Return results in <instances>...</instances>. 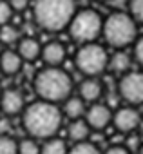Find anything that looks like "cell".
I'll use <instances>...</instances> for the list:
<instances>
[{
	"label": "cell",
	"mask_w": 143,
	"mask_h": 154,
	"mask_svg": "<svg viewBox=\"0 0 143 154\" xmlns=\"http://www.w3.org/2000/svg\"><path fill=\"white\" fill-rule=\"evenodd\" d=\"M20 116H22V127L27 132V136L40 141L56 136L63 123L62 109L56 103L44 100L27 103Z\"/></svg>",
	"instance_id": "1"
},
{
	"label": "cell",
	"mask_w": 143,
	"mask_h": 154,
	"mask_svg": "<svg viewBox=\"0 0 143 154\" xmlns=\"http://www.w3.org/2000/svg\"><path fill=\"white\" fill-rule=\"evenodd\" d=\"M73 78L67 71L62 67H44L38 71L33 78V89L38 96V100L51 102V103H62L73 94Z\"/></svg>",
	"instance_id": "2"
},
{
	"label": "cell",
	"mask_w": 143,
	"mask_h": 154,
	"mask_svg": "<svg viewBox=\"0 0 143 154\" xmlns=\"http://www.w3.org/2000/svg\"><path fill=\"white\" fill-rule=\"evenodd\" d=\"M76 11V0H35L33 2L35 24L47 33H60L67 29Z\"/></svg>",
	"instance_id": "3"
},
{
	"label": "cell",
	"mask_w": 143,
	"mask_h": 154,
	"mask_svg": "<svg viewBox=\"0 0 143 154\" xmlns=\"http://www.w3.org/2000/svg\"><path fill=\"white\" fill-rule=\"evenodd\" d=\"M103 40L114 49H127L134 45L138 35V22L130 17L129 11H112L103 18L102 26Z\"/></svg>",
	"instance_id": "4"
},
{
	"label": "cell",
	"mask_w": 143,
	"mask_h": 154,
	"mask_svg": "<svg viewBox=\"0 0 143 154\" xmlns=\"http://www.w3.org/2000/svg\"><path fill=\"white\" fill-rule=\"evenodd\" d=\"M102 26H103V18L100 17L98 11L80 9L71 18V22L67 26V31H69L71 38L82 45V44L96 42L102 36Z\"/></svg>",
	"instance_id": "5"
},
{
	"label": "cell",
	"mask_w": 143,
	"mask_h": 154,
	"mask_svg": "<svg viewBox=\"0 0 143 154\" xmlns=\"http://www.w3.org/2000/svg\"><path fill=\"white\" fill-rule=\"evenodd\" d=\"M75 65L84 76H102L109 65V53L98 42L82 44L75 54Z\"/></svg>",
	"instance_id": "6"
},
{
	"label": "cell",
	"mask_w": 143,
	"mask_h": 154,
	"mask_svg": "<svg viewBox=\"0 0 143 154\" xmlns=\"http://www.w3.org/2000/svg\"><path fill=\"white\" fill-rule=\"evenodd\" d=\"M118 96L125 105L138 107L143 103V71H129L120 76Z\"/></svg>",
	"instance_id": "7"
},
{
	"label": "cell",
	"mask_w": 143,
	"mask_h": 154,
	"mask_svg": "<svg viewBox=\"0 0 143 154\" xmlns=\"http://www.w3.org/2000/svg\"><path fill=\"white\" fill-rule=\"evenodd\" d=\"M114 129L118 132H123V134H129V132H134L139 125H141V116L138 112L136 107L132 105H121L118 107L114 112H112V122Z\"/></svg>",
	"instance_id": "8"
},
{
	"label": "cell",
	"mask_w": 143,
	"mask_h": 154,
	"mask_svg": "<svg viewBox=\"0 0 143 154\" xmlns=\"http://www.w3.org/2000/svg\"><path fill=\"white\" fill-rule=\"evenodd\" d=\"M84 120L87 122L91 131H103L112 122V111L107 103H102V102L89 103V107L85 109Z\"/></svg>",
	"instance_id": "9"
},
{
	"label": "cell",
	"mask_w": 143,
	"mask_h": 154,
	"mask_svg": "<svg viewBox=\"0 0 143 154\" xmlns=\"http://www.w3.org/2000/svg\"><path fill=\"white\" fill-rule=\"evenodd\" d=\"M26 109L24 93L18 89H6L0 94V114L6 116H20Z\"/></svg>",
	"instance_id": "10"
},
{
	"label": "cell",
	"mask_w": 143,
	"mask_h": 154,
	"mask_svg": "<svg viewBox=\"0 0 143 154\" xmlns=\"http://www.w3.org/2000/svg\"><path fill=\"white\" fill-rule=\"evenodd\" d=\"M105 85L100 80V76H84V80L78 84V96L85 103H96L103 98Z\"/></svg>",
	"instance_id": "11"
},
{
	"label": "cell",
	"mask_w": 143,
	"mask_h": 154,
	"mask_svg": "<svg viewBox=\"0 0 143 154\" xmlns=\"http://www.w3.org/2000/svg\"><path fill=\"white\" fill-rule=\"evenodd\" d=\"M65 56H67V49L58 40H51L42 45L40 58L45 63V67H62V63L65 62Z\"/></svg>",
	"instance_id": "12"
},
{
	"label": "cell",
	"mask_w": 143,
	"mask_h": 154,
	"mask_svg": "<svg viewBox=\"0 0 143 154\" xmlns=\"http://www.w3.org/2000/svg\"><path fill=\"white\" fill-rule=\"evenodd\" d=\"M24 63L26 62L20 58L17 49H4L0 53V74L15 76V74H18L22 71Z\"/></svg>",
	"instance_id": "13"
},
{
	"label": "cell",
	"mask_w": 143,
	"mask_h": 154,
	"mask_svg": "<svg viewBox=\"0 0 143 154\" xmlns=\"http://www.w3.org/2000/svg\"><path fill=\"white\" fill-rule=\"evenodd\" d=\"M40 51H42V44L33 38V36H22L17 44V53L20 54V58L27 63V62H35L40 58Z\"/></svg>",
	"instance_id": "14"
},
{
	"label": "cell",
	"mask_w": 143,
	"mask_h": 154,
	"mask_svg": "<svg viewBox=\"0 0 143 154\" xmlns=\"http://www.w3.org/2000/svg\"><path fill=\"white\" fill-rule=\"evenodd\" d=\"M130 65H132V54H129L125 49H116V53L109 54V65L107 69L118 76L125 74L130 71Z\"/></svg>",
	"instance_id": "15"
},
{
	"label": "cell",
	"mask_w": 143,
	"mask_h": 154,
	"mask_svg": "<svg viewBox=\"0 0 143 154\" xmlns=\"http://www.w3.org/2000/svg\"><path fill=\"white\" fill-rule=\"evenodd\" d=\"M62 114L63 118H69V120H78V118H84L85 114V109H87V103L76 94L73 96L71 94L65 102H62Z\"/></svg>",
	"instance_id": "16"
},
{
	"label": "cell",
	"mask_w": 143,
	"mask_h": 154,
	"mask_svg": "<svg viewBox=\"0 0 143 154\" xmlns=\"http://www.w3.org/2000/svg\"><path fill=\"white\" fill-rule=\"evenodd\" d=\"M67 136H69V140H73L75 143L87 141L89 136H91V127L87 125V122L84 118L71 120V123L67 125Z\"/></svg>",
	"instance_id": "17"
},
{
	"label": "cell",
	"mask_w": 143,
	"mask_h": 154,
	"mask_svg": "<svg viewBox=\"0 0 143 154\" xmlns=\"http://www.w3.org/2000/svg\"><path fill=\"white\" fill-rule=\"evenodd\" d=\"M67 150H69V147H67L65 140H62L58 136L47 138L40 145V154H67Z\"/></svg>",
	"instance_id": "18"
},
{
	"label": "cell",
	"mask_w": 143,
	"mask_h": 154,
	"mask_svg": "<svg viewBox=\"0 0 143 154\" xmlns=\"http://www.w3.org/2000/svg\"><path fill=\"white\" fill-rule=\"evenodd\" d=\"M20 38H22V36H20V33H18V29H17L15 26L6 24V26L0 27V42H2L4 45L18 44V40H20Z\"/></svg>",
	"instance_id": "19"
},
{
	"label": "cell",
	"mask_w": 143,
	"mask_h": 154,
	"mask_svg": "<svg viewBox=\"0 0 143 154\" xmlns=\"http://www.w3.org/2000/svg\"><path fill=\"white\" fill-rule=\"evenodd\" d=\"M67 154H102V150H100L94 143H91V141L87 140V141L75 143L73 147L67 150Z\"/></svg>",
	"instance_id": "20"
},
{
	"label": "cell",
	"mask_w": 143,
	"mask_h": 154,
	"mask_svg": "<svg viewBox=\"0 0 143 154\" xmlns=\"http://www.w3.org/2000/svg\"><path fill=\"white\" fill-rule=\"evenodd\" d=\"M18 154H40V143L38 140L27 136L18 141Z\"/></svg>",
	"instance_id": "21"
},
{
	"label": "cell",
	"mask_w": 143,
	"mask_h": 154,
	"mask_svg": "<svg viewBox=\"0 0 143 154\" xmlns=\"http://www.w3.org/2000/svg\"><path fill=\"white\" fill-rule=\"evenodd\" d=\"M0 154H18V141L9 134H0Z\"/></svg>",
	"instance_id": "22"
},
{
	"label": "cell",
	"mask_w": 143,
	"mask_h": 154,
	"mask_svg": "<svg viewBox=\"0 0 143 154\" xmlns=\"http://www.w3.org/2000/svg\"><path fill=\"white\" fill-rule=\"evenodd\" d=\"M129 13L138 22V26H143V0H129Z\"/></svg>",
	"instance_id": "23"
},
{
	"label": "cell",
	"mask_w": 143,
	"mask_h": 154,
	"mask_svg": "<svg viewBox=\"0 0 143 154\" xmlns=\"http://www.w3.org/2000/svg\"><path fill=\"white\" fill-rule=\"evenodd\" d=\"M13 13H15V11L11 9V6H9L8 0H0V27L11 22Z\"/></svg>",
	"instance_id": "24"
},
{
	"label": "cell",
	"mask_w": 143,
	"mask_h": 154,
	"mask_svg": "<svg viewBox=\"0 0 143 154\" xmlns=\"http://www.w3.org/2000/svg\"><path fill=\"white\" fill-rule=\"evenodd\" d=\"M132 58H134V62H136V63L141 67V71H143V35L138 36L136 42H134V45H132Z\"/></svg>",
	"instance_id": "25"
},
{
	"label": "cell",
	"mask_w": 143,
	"mask_h": 154,
	"mask_svg": "<svg viewBox=\"0 0 143 154\" xmlns=\"http://www.w3.org/2000/svg\"><path fill=\"white\" fill-rule=\"evenodd\" d=\"M8 2H9L11 9L15 13H20V11H24V9L29 8V0H8Z\"/></svg>",
	"instance_id": "26"
},
{
	"label": "cell",
	"mask_w": 143,
	"mask_h": 154,
	"mask_svg": "<svg viewBox=\"0 0 143 154\" xmlns=\"http://www.w3.org/2000/svg\"><path fill=\"white\" fill-rule=\"evenodd\" d=\"M102 154H130V150L125 145H111L109 149H105Z\"/></svg>",
	"instance_id": "27"
},
{
	"label": "cell",
	"mask_w": 143,
	"mask_h": 154,
	"mask_svg": "<svg viewBox=\"0 0 143 154\" xmlns=\"http://www.w3.org/2000/svg\"><path fill=\"white\" fill-rule=\"evenodd\" d=\"M139 154H143V143H141V147H139Z\"/></svg>",
	"instance_id": "28"
},
{
	"label": "cell",
	"mask_w": 143,
	"mask_h": 154,
	"mask_svg": "<svg viewBox=\"0 0 143 154\" xmlns=\"http://www.w3.org/2000/svg\"><path fill=\"white\" fill-rule=\"evenodd\" d=\"M98 2H103V0H98Z\"/></svg>",
	"instance_id": "29"
}]
</instances>
